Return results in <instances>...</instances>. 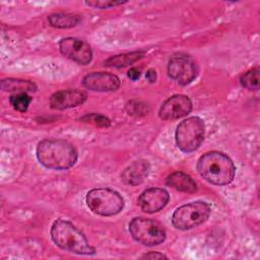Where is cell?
<instances>
[{
    "instance_id": "1",
    "label": "cell",
    "mask_w": 260,
    "mask_h": 260,
    "mask_svg": "<svg viewBox=\"0 0 260 260\" xmlns=\"http://www.w3.org/2000/svg\"><path fill=\"white\" fill-rule=\"evenodd\" d=\"M37 157L46 168L67 170L77 160L73 145L62 139H44L37 146Z\"/></svg>"
},
{
    "instance_id": "2",
    "label": "cell",
    "mask_w": 260,
    "mask_h": 260,
    "mask_svg": "<svg viewBox=\"0 0 260 260\" xmlns=\"http://www.w3.org/2000/svg\"><path fill=\"white\" fill-rule=\"evenodd\" d=\"M197 170L203 179L218 186L230 184L233 181L236 172L233 160L219 151H209L204 153L198 159Z\"/></svg>"
},
{
    "instance_id": "3",
    "label": "cell",
    "mask_w": 260,
    "mask_h": 260,
    "mask_svg": "<svg viewBox=\"0 0 260 260\" xmlns=\"http://www.w3.org/2000/svg\"><path fill=\"white\" fill-rule=\"evenodd\" d=\"M51 238L59 248L65 251L80 255H90L95 252L84 235L68 220H56L51 228Z\"/></svg>"
},
{
    "instance_id": "4",
    "label": "cell",
    "mask_w": 260,
    "mask_h": 260,
    "mask_svg": "<svg viewBox=\"0 0 260 260\" xmlns=\"http://www.w3.org/2000/svg\"><path fill=\"white\" fill-rule=\"evenodd\" d=\"M86 204L95 214L102 216H112L122 211L124 199L122 196L108 188L92 189L86 194Z\"/></svg>"
},
{
    "instance_id": "5",
    "label": "cell",
    "mask_w": 260,
    "mask_h": 260,
    "mask_svg": "<svg viewBox=\"0 0 260 260\" xmlns=\"http://www.w3.org/2000/svg\"><path fill=\"white\" fill-rule=\"evenodd\" d=\"M204 122L199 117H189L182 121L176 130V143L183 152L199 148L204 139Z\"/></svg>"
},
{
    "instance_id": "6",
    "label": "cell",
    "mask_w": 260,
    "mask_h": 260,
    "mask_svg": "<svg viewBox=\"0 0 260 260\" xmlns=\"http://www.w3.org/2000/svg\"><path fill=\"white\" fill-rule=\"evenodd\" d=\"M209 204L195 201L180 206L172 215V223L178 230H190L203 223L210 215Z\"/></svg>"
},
{
    "instance_id": "7",
    "label": "cell",
    "mask_w": 260,
    "mask_h": 260,
    "mask_svg": "<svg viewBox=\"0 0 260 260\" xmlns=\"http://www.w3.org/2000/svg\"><path fill=\"white\" fill-rule=\"evenodd\" d=\"M129 232L135 241L145 246H156L166 240L164 228L149 218H133L129 223Z\"/></svg>"
},
{
    "instance_id": "8",
    "label": "cell",
    "mask_w": 260,
    "mask_h": 260,
    "mask_svg": "<svg viewBox=\"0 0 260 260\" xmlns=\"http://www.w3.org/2000/svg\"><path fill=\"white\" fill-rule=\"evenodd\" d=\"M168 73L179 84L187 85L196 78L198 66L191 56L179 53L171 57L168 65Z\"/></svg>"
},
{
    "instance_id": "9",
    "label": "cell",
    "mask_w": 260,
    "mask_h": 260,
    "mask_svg": "<svg viewBox=\"0 0 260 260\" xmlns=\"http://www.w3.org/2000/svg\"><path fill=\"white\" fill-rule=\"evenodd\" d=\"M60 52L70 60L86 65L92 59V51L90 46L77 38H65L59 42Z\"/></svg>"
},
{
    "instance_id": "10",
    "label": "cell",
    "mask_w": 260,
    "mask_h": 260,
    "mask_svg": "<svg viewBox=\"0 0 260 260\" xmlns=\"http://www.w3.org/2000/svg\"><path fill=\"white\" fill-rule=\"evenodd\" d=\"M192 110V102L190 99L183 94H175L169 98L161 105L159 109V117L166 121H173L180 119Z\"/></svg>"
},
{
    "instance_id": "11",
    "label": "cell",
    "mask_w": 260,
    "mask_h": 260,
    "mask_svg": "<svg viewBox=\"0 0 260 260\" xmlns=\"http://www.w3.org/2000/svg\"><path fill=\"white\" fill-rule=\"evenodd\" d=\"M82 84L92 91H113L119 88L120 79L111 73L92 72L83 77Z\"/></svg>"
},
{
    "instance_id": "12",
    "label": "cell",
    "mask_w": 260,
    "mask_h": 260,
    "mask_svg": "<svg viewBox=\"0 0 260 260\" xmlns=\"http://www.w3.org/2000/svg\"><path fill=\"white\" fill-rule=\"evenodd\" d=\"M169 198V193L165 189L150 188L140 194L138 204L144 212L153 213L162 209L167 205Z\"/></svg>"
},
{
    "instance_id": "13",
    "label": "cell",
    "mask_w": 260,
    "mask_h": 260,
    "mask_svg": "<svg viewBox=\"0 0 260 260\" xmlns=\"http://www.w3.org/2000/svg\"><path fill=\"white\" fill-rule=\"evenodd\" d=\"M86 100V93L80 89H63L56 91L50 98V106L56 110H64L81 105Z\"/></svg>"
},
{
    "instance_id": "14",
    "label": "cell",
    "mask_w": 260,
    "mask_h": 260,
    "mask_svg": "<svg viewBox=\"0 0 260 260\" xmlns=\"http://www.w3.org/2000/svg\"><path fill=\"white\" fill-rule=\"evenodd\" d=\"M149 173V164L144 159H138L128 166L122 173V181L130 186L141 184Z\"/></svg>"
},
{
    "instance_id": "15",
    "label": "cell",
    "mask_w": 260,
    "mask_h": 260,
    "mask_svg": "<svg viewBox=\"0 0 260 260\" xmlns=\"http://www.w3.org/2000/svg\"><path fill=\"white\" fill-rule=\"evenodd\" d=\"M166 183L168 186L180 192L194 193L197 190V185L194 180L183 172L172 173L170 176H168Z\"/></svg>"
},
{
    "instance_id": "16",
    "label": "cell",
    "mask_w": 260,
    "mask_h": 260,
    "mask_svg": "<svg viewBox=\"0 0 260 260\" xmlns=\"http://www.w3.org/2000/svg\"><path fill=\"white\" fill-rule=\"evenodd\" d=\"M48 20L50 24L54 27L70 28V27L76 26L81 21V18L79 17V15H76V14L58 12V13L50 14L48 17Z\"/></svg>"
},
{
    "instance_id": "17",
    "label": "cell",
    "mask_w": 260,
    "mask_h": 260,
    "mask_svg": "<svg viewBox=\"0 0 260 260\" xmlns=\"http://www.w3.org/2000/svg\"><path fill=\"white\" fill-rule=\"evenodd\" d=\"M143 56H144V52H141V51L112 56L105 61V66L117 67V68L126 67L128 65L135 63L136 61L141 59Z\"/></svg>"
},
{
    "instance_id": "18",
    "label": "cell",
    "mask_w": 260,
    "mask_h": 260,
    "mask_svg": "<svg viewBox=\"0 0 260 260\" xmlns=\"http://www.w3.org/2000/svg\"><path fill=\"white\" fill-rule=\"evenodd\" d=\"M1 87L5 91H14L15 93L35 91L37 89L36 84L32 83L31 81L14 79V78L3 79L1 81Z\"/></svg>"
},
{
    "instance_id": "19",
    "label": "cell",
    "mask_w": 260,
    "mask_h": 260,
    "mask_svg": "<svg viewBox=\"0 0 260 260\" xmlns=\"http://www.w3.org/2000/svg\"><path fill=\"white\" fill-rule=\"evenodd\" d=\"M242 86L250 90H257L259 88V68L255 67L240 77Z\"/></svg>"
},
{
    "instance_id": "20",
    "label": "cell",
    "mask_w": 260,
    "mask_h": 260,
    "mask_svg": "<svg viewBox=\"0 0 260 260\" xmlns=\"http://www.w3.org/2000/svg\"><path fill=\"white\" fill-rule=\"evenodd\" d=\"M10 105L19 112H25L28 109V106L31 102V98L27 94V92H19L14 93L9 98Z\"/></svg>"
},
{
    "instance_id": "21",
    "label": "cell",
    "mask_w": 260,
    "mask_h": 260,
    "mask_svg": "<svg viewBox=\"0 0 260 260\" xmlns=\"http://www.w3.org/2000/svg\"><path fill=\"white\" fill-rule=\"evenodd\" d=\"M126 111L131 116L140 117L146 115L149 112V107L143 102L130 101L126 104Z\"/></svg>"
},
{
    "instance_id": "22",
    "label": "cell",
    "mask_w": 260,
    "mask_h": 260,
    "mask_svg": "<svg viewBox=\"0 0 260 260\" xmlns=\"http://www.w3.org/2000/svg\"><path fill=\"white\" fill-rule=\"evenodd\" d=\"M80 121H83L85 123H90L99 127L110 126V120L107 117L99 114H87L82 118H80Z\"/></svg>"
},
{
    "instance_id": "23",
    "label": "cell",
    "mask_w": 260,
    "mask_h": 260,
    "mask_svg": "<svg viewBox=\"0 0 260 260\" xmlns=\"http://www.w3.org/2000/svg\"><path fill=\"white\" fill-rule=\"evenodd\" d=\"M126 3L125 1H105V0H95V1H86L85 4L87 6H90L92 8H100V9H104V8H110V7H115L118 5H122Z\"/></svg>"
},
{
    "instance_id": "24",
    "label": "cell",
    "mask_w": 260,
    "mask_h": 260,
    "mask_svg": "<svg viewBox=\"0 0 260 260\" xmlns=\"http://www.w3.org/2000/svg\"><path fill=\"white\" fill-rule=\"evenodd\" d=\"M128 77L131 80L135 81V80H137L140 77V71L137 68H134V67L130 68L129 71H128Z\"/></svg>"
},
{
    "instance_id": "25",
    "label": "cell",
    "mask_w": 260,
    "mask_h": 260,
    "mask_svg": "<svg viewBox=\"0 0 260 260\" xmlns=\"http://www.w3.org/2000/svg\"><path fill=\"white\" fill-rule=\"evenodd\" d=\"M145 77H146V79H147L148 82L153 83V82L156 80V72H155V70L152 69V68L148 69V70L146 71Z\"/></svg>"
},
{
    "instance_id": "26",
    "label": "cell",
    "mask_w": 260,
    "mask_h": 260,
    "mask_svg": "<svg viewBox=\"0 0 260 260\" xmlns=\"http://www.w3.org/2000/svg\"><path fill=\"white\" fill-rule=\"evenodd\" d=\"M142 258H149V259H160V258H167L166 255L158 253V252H149L147 254H144Z\"/></svg>"
}]
</instances>
